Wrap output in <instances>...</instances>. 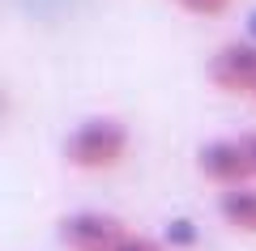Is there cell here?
Segmentation results:
<instances>
[{"label": "cell", "instance_id": "6da1fadb", "mask_svg": "<svg viewBox=\"0 0 256 251\" xmlns=\"http://www.w3.org/2000/svg\"><path fill=\"white\" fill-rule=\"evenodd\" d=\"M128 145H132V136L116 115H90L68 132L64 162L77 171H116L128 158Z\"/></svg>", "mask_w": 256, "mask_h": 251}, {"label": "cell", "instance_id": "7a4b0ae2", "mask_svg": "<svg viewBox=\"0 0 256 251\" xmlns=\"http://www.w3.org/2000/svg\"><path fill=\"white\" fill-rule=\"evenodd\" d=\"M128 234L132 230L116 213H98V209H77L60 217V243L68 251H120Z\"/></svg>", "mask_w": 256, "mask_h": 251}, {"label": "cell", "instance_id": "3957f363", "mask_svg": "<svg viewBox=\"0 0 256 251\" xmlns=\"http://www.w3.org/2000/svg\"><path fill=\"white\" fill-rule=\"evenodd\" d=\"M210 81L226 94H252L256 98V43L252 38H226L210 55Z\"/></svg>", "mask_w": 256, "mask_h": 251}, {"label": "cell", "instance_id": "277c9868", "mask_svg": "<svg viewBox=\"0 0 256 251\" xmlns=\"http://www.w3.org/2000/svg\"><path fill=\"white\" fill-rule=\"evenodd\" d=\"M196 171L205 175L210 183H218L222 192L226 188H244L252 179V166H248V153L239 145V136H218V141H205L196 149Z\"/></svg>", "mask_w": 256, "mask_h": 251}, {"label": "cell", "instance_id": "5b68a950", "mask_svg": "<svg viewBox=\"0 0 256 251\" xmlns=\"http://www.w3.org/2000/svg\"><path fill=\"white\" fill-rule=\"evenodd\" d=\"M218 217L239 234H256V188L244 183V188L218 192Z\"/></svg>", "mask_w": 256, "mask_h": 251}, {"label": "cell", "instance_id": "8992f818", "mask_svg": "<svg viewBox=\"0 0 256 251\" xmlns=\"http://www.w3.org/2000/svg\"><path fill=\"white\" fill-rule=\"evenodd\" d=\"M184 13H192V17H222V13L235 4V0H175Z\"/></svg>", "mask_w": 256, "mask_h": 251}, {"label": "cell", "instance_id": "52a82bcc", "mask_svg": "<svg viewBox=\"0 0 256 251\" xmlns=\"http://www.w3.org/2000/svg\"><path fill=\"white\" fill-rule=\"evenodd\" d=\"M120 251H166L158 239H150V234H128L124 243H120Z\"/></svg>", "mask_w": 256, "mask_h": 251}, {"label": "cell", "instance_id": "ba28073f", "mask_svg": "<svg viewBox=\"0 0 256 251\" xmlns=\"http://www.w3.org/2000/svg\"><path fill=\"white\" fill-rule=\"evenodd\" d=\"M239 145H244L248 166H252V179H256V132H244V136H239Z\"/></svg>", "mask_w": 256, "mask_h": 251}, {"label": "cell", "instance_id": "9c48e42d", "mask_svg": "<svg viewBox=\"0 0 256 251\" xmlns=\"http://www.w3.org/2000/svg\"><path fill=\"white\" fill-rule=\"evenodd\" d=\"M252 43H256V13H252Z\"/></svg>", "mask_w": 256, "mask_h": 251}]
</instances>
